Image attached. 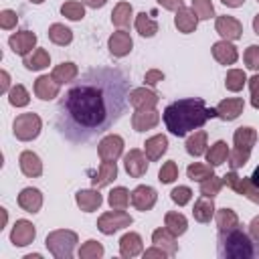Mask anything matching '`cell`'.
I'll use <instances>...</instances> for the list:
<instances>
[{"instance_id":"obj_21","label":"cell","mask_w":259,"mask_h":259,"mask_svg":"<svg viewBox=\"0 0 259 259\" xmlns=\"http://www.w3.org/2000/svg\"><path fill=\"white\" fill-rule=\"evenodd\" d=\"M75 202L83 212H93L103 204V196L99 194V188H87L75 194Z\"/></svg>"},{"instance_id":"obj_17","label":"cell","mask_w":259,"mask_h":259,"mask_svg":"<svg viewBox=\"0 0 259 259\" xmlns=\"http://www.w3.org/2000/svg\"><path fill=\"white\" fill-rule=\"evenodd\" d=\"M160 123V111L156 109H136L132 115V127L136 132H148Z\"/></svg>"},{"instance_id":"obj_18","label":"cell","mask_w":259,"mask_h":259,"mask_svg":"<svg viewBox=\"0 0 259 259\" xmlns=\"http://www.w3.org/2000/svg\"><path fill=\"white\" fill-rule=\"evenodd\" d=\"M61 91V85L53 79V75H40L36 81H34V95L42 101H51L59 95Z\"/></svg>"},{"instance_id":"obj_59","label":"cell","mask_w":259,"mask_h":259,"mask_svg":"<svg viewBox=\"0 0 259 259\" xmlns=\"http://www.w3.org/2000/svg\"><path fill=\"white\" fill-rule=\"evenodd\" d=\"M251 182H253V184L259 188V166L253 170V174H251Z\"/></svg>"},{"instance_id":"obj_40","label":"cell","mask_w":259,"mask_h":259,"mask_svg":"<svg viewBox=\"0 0 259 259\" xmlns=\"http://www.w3.org/2000/svg\"><path fill=\"white\" fill-rule=\"evenodd\" d=\"M107 202H109L111 208H127V204L132 202V192L127 188H123V186H117V188H113L109 192Z\"/></svg>"},{"instance_id":"obj_3","label":"cell","mask_w":259,"mask_h":259,"mask_svg":"<svg viewBox=\"0 0 259 259\" xmlns=\"http://www.w3.org/2000/svg\"><path fill=\"white\" fill-rule=\"evenodd\" d=\"M217 253L223 259H255L259 257V241L247 235L239 225L229 231H219Z\"/></svg>"},{"instance_id":"obj_45","label":"cell","mask_w":259,"mask_h":259,"mask_svg":"<svg viewBox=\"0 0 259 259\" xmlns=\"http://www.w3.org/2000/svg\"><path fill=\"white\" fill-rule=\"evenodd\" d=\"M79 257L81 259H99V257H103V245L99 241H95V239H89V241H85L81 245Z\"/></svg>"},{"instance_id":"obj_7","label":"cell","mask_w":259,"mask_h":259,"mask_svg":"<svg viewBox=\"0 0 259 259\" xmlns=\"http://www.w3.org/2000/svg\"><path fill=\"white\" fill-rule=\"evenodd\" d=\"M134 223V219L123 210V208H113V210H107L103 212L99 219H97V229L103 233V235H113L125 227H130Z\"/></svg>"},{"instance_id":"obj_14","label":"cell","mask_w":259,"mask_h":259,"mask_svg":"<svg viewBox=\"0 0 259 259\" xmlns=\"http://www.w3.org/2000/svg\"><path fill=\"white\" fill-rule=\"evenodd\" d=\"M130 105L136 107V109H154L160 101L158 93L148 89V87H136L130 91V97H127Z\"/></svg>"},{"instance_id":"obj_1","label":"cell","mask_w":259,"mask_h":259,"mask_svg":"<svg viewBox=\"0 0 259 259\" xmlns=\"http://www.w3.org/2000/svg\"><path fill=\"white\" fill-rule=\"evenodd\" d=\"M119 69H89L61 99L57 130L71 142H87L107 132L123 113L130 91Z\"/></svg>"},{"instance_id":"obj_42","label":"cell","mask_w":259,"mask_h":259,"mask_svg":"<svg viewBox=\"0 0 259 259\" xmlns=\"http://www.w3.org/2000/svg\"><path fill=\"white\" fill-rule=\"evenodd\" d=\"M245 83H247V75H245V71H241V69H231V71H227L225 87H227L229 91L237 93V91H241V89L245 87Z\"/></svg>"},{"instance_id":"obj_48","label":"cell","mask_w":259,"mask_h":259,"mask_svg":"<svg viewBox=\"0 0 259 259\" xmlns=\"http://www.w3.org/2000/svg\"><path fill=\"white\" fill-rule=\"evenodd\" d=\"M243 61H245L247 69L259 71V45H249L243 53Z\"/></svg>"},{"instance_id":"obj_54","label":"cell","mask_w":259,"mask_h":259,"mask_svg":"<svg viewBox=\"0 0 259 259\" xmlns=\"http://www.w3.org/2000/svg\"><path fill=\"white\" fill-rule=\"evenodd\" d=\"M158 4L166 10H178L184 6V0H158Z\"/></svg>"},{"instance_id":"obj_58","label":"cell","mask_w":259,"mask_h":259,"mask_svg":"<svg viewBox=\"0 0 259 259\" xmlns=\"http://www.w3.org/2000/svg\"><path fill=\"white\" fill-rule=\"evenodd\" d=\"M225 6H229V8H239V6H243V2L245 0H221Z\"/></svg>"},{"instance_id":"obj_44","label":"cell","mask_w":259,"mask_h":259,"mask_svg":"<svg viewBox=\"0 0 259 259\" xmlns=\"http://www.w3.org/2000/svg\"><path fill=\"white\" fill-rule=\"evenodd\" d=\"M225 186V182H223V176H210V178H206V180H202L200 182V194L202 196H208V198H214L219 192H221V188Z\"/></svg>"},{"instance_id":"obj_39","label":"cell","mask_w":259,"mask_h":259,"mask_svg":"<svg viewBox=\"0 0 259 259\" xmlns=\"http://www.w3.org/2000/svg\"><path fill=\"white\" fill-rule=\"evenodd\" d=\"M214 172H212V166L210 164H202V162H192L188 168H186V176L192 180V182H202L206 178H210Z\"/></svg>"},{"instance_id":"obj_60","label":"cell","mask_w":259,"mask_h":259,"mask_svg":"<svg viewBox=\"0 0 259 259\" xmlns=\"http://www.w3.org/2000/svg\"><path fill=\"white\" fill-rule=\"evenodd\" d=\"M253 30H255V34H259V14H255V18H253Z\"/></svg>"},{"instance_id":"obj_35","label":"cell","mask_w":259,"mask_h":259,"mask_svg":"<svg viewBox=\"0 0 259 259\" xmlns=\"http://www.w3.org/2000/svg\"><path fill=\"white\" fill-rule=\"evenodd\" d=\"M164 227H166L172 235L180 237V235L186 233V229H188V221H186V217H184L182 212H174V210H170V212L164 214Z\"/></svg>"},{"instance_id":"obj_24","label":"cell","mask_w":259,"mask_h":259,"mask_svg":"<svg viewBox=\"0 0 259 259\" xmlns=\"http://www.w3.org/2000/svg\"><path fill=\"white\" fill-rule=\"evenodd\" d=\"M140 253H144V243H142V237L134 231L125 233L121 239H119V255L125 257V259H132V257H138Z\"/></svg>"},{"instance_id":"obj_2","label":"cell","mask_w":259,"mask_h":259,"mask_svg":"<svg viewBox=\"0 0 259 259\" xmlns=\"http://www.w3.org/2000/svg\"><path fill=\"white\" fill-rule=\"evenodd\" d=\"M164 123L166 130L178 138L186 136L188 132H194L198 127H202L208 119L217 117V107H206L202 97H186V99H178L174 103H170L164 113Z\"/></svg>"},{"instance_id":"obj_8","label":"cell","mask_w":259,"mask_h":259,"mask_svg":"<svg viewBox=\"0 0 259 259\" xmlns=\"http://www.w3.org/2000/svg\"><path fill=\"white\" fill-rule=\"evenodd\" d=\"M223 182H225L231 190H235L237 194L247 196L251 202L259 204V188L251 182V178H243V176H239L235 170H231V172H227V174L223 176Z\"/></svg>"},{"instance_id":"obj_5","label":"cell","mask_w":259,"mask_h":259,"mask_svg":"<svg viewBox=\"0 0 259 259\" xmlns=\"http://www.w3.org/2000/svg\"><path fill=\"white\" fill-rule=\"evenodd\" d=\"M79 243V237L75 231H69V229H57V231H51L45 239V245L49 249V253L57 259H71L73 257V251Z\"/></svg>"},{"instance_id":"obj_43","label":"cell","mask_w":259,"mask_h":259,"mask_svg":"<svg viewBox=\"0 0 259 259\" xmlns=\"http://www.w3.org/2000/svg\"><path fill=\"white\" fill-rule=\"evenodd\" d=\"M61 14L69 20H83L85 18V4L83 2H77V0H69L61 6Z\"/></svg>"},{"instance_id":"obj_55","label":"cell","mask_w":259,"mask_h":259,"mask_svg":"<svg viewBox=\"0 0 259 259\" xmlns=\"http://www.w3.org/2000/svg\"><path fill=\"white\" fill-rule=\"evenodd\" d=\"M249 235H251L255 241H259V214L253 217V221L249 223Z\"/></svg>"},{"instance_id":"obj_62","label":"cell","mask_w":259,"mask_h":259,"mask_svg":"<svg viewBox=\"0 0 259 259\" xmlns=\"http://www.w3.org/2000/svg\"><path fill=\"white\" fill-rule=\"evenodd\" d=\"M257 2H259V0H257Z\"/></svg>"},{"instance_id":"obj_46","label":"cell","mask_w":259,"mask_h":259,"mask_svg":"<svg viewBox=\"0 0 259 259\" xmlns=\"http://www.w3.org/2000/svg\"><path fill=\"white\" fill-rule=\"evenodd\" d=\"M192 10L198 16V20H208L214 16V6L210 0H192Z\"/></svg>"},{"instance_id":"obj_6","label":"cell","mask_w":259,"mask_h":259,"mask_svg":"<svg viewBox=\"0 0 259 259\" xmlns=\"http://www.w3.org/2000/svg\"><path fill=\"white\" fill-rule=\"evenodd\" d=\"M40 130H42V121H40V117H38L36 113H32V111L16 115V119H14V123H12V132H14L16 140H20V142H30V140H34V138L40 134Z\"/></svg>"},{"instance_id":"obj_13","label":"cell","mask_w":259,"mask_h":259,"mask_svg":"<svg viewBox=\"0 0 259 259\" xmlns=\"http://www.w3.org/2000/svg\"><path fill=\"white\" fill-rule=\"evenodd\" d=\"M8 45H10V49H12L16 55L26 57V55H30V53L34 51V47H36V34L30 32V30H18V32L10 34Z\"/></svg>"},{"instance_id":"obj_56","label":"cell","mask_w":259,"mask_h":259,"mask_svg":"<svg viewBox=\"0 0 259 259\" xmlns=\"http://www.w3.org/2000/svg\"><path fill=\"white\" fill-rule=\"evenodd\" d=\"M0 93H8L10 91V75L6 73V71H2L0 73Z\"/></svg>"},{"instance_id":"obj_30","label":"cell","mask_w":259,"mask_h":259,"mask_svg":"<svg viewBox=\"0 0 259 259\" xmlns=\"http://www.w3.org/2000/svg\"><path fill=\"white\" fill-rule=\"evenodd\" d=\"M214 212H217V208H214L212 198L200 194V198L194 202V208H192L194 221H198V223H210V219L214 217Z\"/></svg>"},{"instance_id":"obj_22","label":"cell","mask_w":259,"mask_h":259,"mask_svg":"<svg viewBox=\"0 0 259 259\" xmlns=\"http://www.w3.org/2000/svg\"><path fill=\"white\" fill-rule=\"evenodd\" d=\"M212 57L217 63L221 65H235L237 59H239V53H237V47L231 42V40H219L212 45Z\"/></svg>"},{"instance_id":"obj_52","label":"cell","mask_w":259,"mask_h":259,"mask_svg":"<svg viewBox=\"0 0 259 259\" xmlns=\"http://www.w3.org/2000/svg\"><path fill=\"white\" fill-rule=\"evenodd\" d=\"M160 81H164V73H162L160 69H150V71H146V75H144V83H146V85L154 87V85H158Z\"/></svg>"},{"instance_id":"obj_27","label":"cell","mask_w":259,"mask_h":259,"mask_svg":"<svg viewBox=\"0 0 259 259\" xmlns=\"http://www.w3.org/2000/svg\"><path fill=\"white\" fill-rule=\"evenodd\" d=\"M166 150H168V138L164 134H156V136L148 138L146 144H144V152H146L150 162L160 160L166 154Z\"/></svg>"},{"instance_id":"obj_28","label":"cell","mask_w":259,"mask_h":259,"mask_svg":"<svg viewBox=\"0 0 259 259\" xmlns=\"http://www.w3.org/2000/svg\"><path fill=\"white\" fill-rule=\"evenodd\" d=\"M115 178H117V164L115 162H101L99 170L91 178V184H93V188H103V186H109Z\"/></svg>"},{"instance_id":"obj_20","label":"cell","mask_w":259,"mask_h":259,"mask_svg":"<svg viewBox=\"0 0 259 259\" xmlns=\"http://www.w3.org/2000/svg\"><path fill=\"white\" fill-rule=\"evenodd\" d=\"M18 166H20V172L28 178H38L42 174V162H40L38 154H34L32 150H24L20 154Z\"/></svg>"},{"instance_id":"obj_33","label":"cell","mask_w":259,"mask_h":259,"mask_svg":"<svg viewBox=\"0 0 259 259\" xmlns=\"http://www.w3.org/2000/svg\"><path fill=\"white\" fill-rule=\"evenodd\" d=\"M229 154H231V150H229V146H227V142L225 140H219V142H214L208 150H206V162L214 168V166H221V164H225L227 160H229Z\"/></svg>"},{"instance_id":"obj_41","label":"cell","mask_w":259,"mask_h":259,"mask_svg":"<svg viewBox=\"0 0 259 259\" xmlns=\"http://www.w3.org/2000/svg\"><path fill=\"white\" fill-rule=\"evenodd\" d=\"M8 103L12 107H26L30 103V95H28L26 87L20 85V83H16L14 87H10V91H8Z\"/></svg>"},{"instance_id":"obj_23","label":"cell","mask_w":259,"mask_h":259,"mask_svg":"<svg viewBox=\"0 0 259 259\" xmlns=\"http://www.w3.org/2000/svg\"><path fill=\"white\" fill-rule=\"evenodd\" d=\"M18 206L24 210V212H38L40 206H42V194L38 188H22L20 194H18Z\"/></svg>"},{"instance_id":"obj_10","label":"cell","mask_w":259,"mask_h":259,"mask_svg":"<svg viewBox=\"0 0 259 259\" xmlns=\"http://www.w3.org/2000/svg\"><path fill=\"white\" fill-rule=\"evenodd\" d=\"M148 156L142 152V150H138V148H134V150H130L125 156H123V168H125V172L132 176V178H142L146 172H148Z\"/></svg>"},{"instance_id":"obj_31","label":"cell","mask_w":259,"mask_h":259,"mask_svg":"<svg viewBox=\"0 0 259 259\" xmlns=\"http://www.w3.org/2000/svg\"><path fill=\"white\" fill-rule=\"evenodd\" d=\"M51 75H53V79H55L59 85H67V83H71V81L77 79L79 67H77L75 63H71V61H63L61 65H57V67L53 69Z\"/></svg>"},{"instance_id":"obj_32","label":"cell","mask_w":259,"mask_h":259,"mask_svg":"<svg viewBox=\"0 0 259 259\" xmlns=\"http://www.w3.org/2000/svg\"><path fill=\"white\" fill-rule=\"evenodd\" d=\"M22 65L28 69V71H42L51 65V55L45 51V49H34L30 55L24 57Z\"/></svg>"},{"instance_id":"obj_16","label":"cell","mask_w":259,"mask_h":259,"mask_svg":"<svg viewBox=\"0 0 259 259\" xmlns=\"http://www.w3.org/2000/svg\"><path fill=\"white\" fill-rule=\"evenodd\" d=\"M107 49H109V53L113 55V57H125V55H130L132 53V49H134V40H132V36H130V32L127 30H123V28H119V30H115L111 36H109V40H107Z\"/></svg>"},{"instance_id":"obj_57","label":"cell","mask_w":259,"mask_h":259,"mask_svg":"<svg viewBox=\"0 0 259 259\" xmlns=\"http://www.w3.org/2000/svg\"><path fill=\"white\" fill-rule=\"evenodd\" d=\"M83 4L89 6V8H101V6L107 4V0H83Z\"/></svg>"},{"instance_id":"obj_51","label":"cell","mask_w":259,"mask_h":259,"mask_svg":"<svg viewBox=\"0 0 259 259\" xmlns=\"http://www.w3.org/2000/svg\"><path fill=\"white\" fill-rule=\"evenodd\" d=\"M247 81H249V91H251V105L259 109V73H255Z\"/></svg>"},{"instance_id":"obj_19","label":"cell","mask_w":259,"mask_h":259,"mask_svg":"<svg viewBox=\"0 0 259 259\" xmlns=\"http://www.w3.org/2000/svg\"><path fill=\"white\" fill-rule=\"evenodd\" d=\"M243 109H245V101L241 97H229L217 105V117L225 121H233L243 113Z\"/></svg>"},{"instance_id":"obj_9","label":"cell","mask_w":259,"mask_h":259,"mask_svg":"<svg viewBox=\"0 0 259 259\" xmlns=\"http://www.w3.org/2000/svg\"><path fill=\"white\" fill-rule=\"evenodd\" d=\"M97 154L101 162H115L123 154V138L117 134H107L97 144Z\"/></svg>"},{"instance_id":"obj_26","label":"cell","mask_w":259,"mask_h":259,"mask_svg":"<svg viewBox=\"0 0 259 259\" xmlns=\"http://www.w3.org/2000/svg\"><path fill=\"white\" fill-rule=\"evenodd\" d=\"M174 24H176V28H178L180 32L190 34V32H194V30H196V26H198V16L194 14V10H192V8L182 6V8H178V10H176Z\"/></svg>"},{"instance_id":"obj_25","label":"cell","mask_w":259,"mask_h":259,"mask_svg":"<svg viewBox=\"0 0 259 259\" xmlns=\"http://www.w3.org/2000/svg\"><path fill=\"white\" fill-rule=\"evenodd\" d=\"M152 243L158 245L160 249H164L168 253V257H174L178 253V243H176V235H172L166 227H160L152 233Z\"/></svg>"},{"instance_id":"obj_53","label":"cell","mask_w":259,"mask_h":259,"mask_svg":"<svg viewBox=\"0 0 259 259\" xmlns=\"http://www.w3.org/2000/svg\"><path fill=\"white\" fill-rule=\"evenodd\" d=\"M150 257H168V253L164 251V249H160L158 245H154V247H150V249H146L144 251V259H150Z\"/></svg>"},{"instance_id":"obj_47","label":"cell","mask_w":259,"mask_h":259,"mask_svg":"<svg viewBox=\"0 0 259 259\" xmlns=\"http://www.w3.org/2000/svg\"><path fill=\"white\" fill-rule=\"evenodd\" d=\"M178 178V166H176V162H164L162 164V168H160V172H158V180L162 182V184H172L174 180Z\"/></svg>"},{"instance_id":"obj_15","label":"cell","mask_w":259,"mask_h":259,"mask_svg":"<svg viewBox=\"0 0 259 259\" xmlns=\"http://www.w3.org/2000/svg\"><path fill=\"white\" fill-rule=\"evenodd\" d=\"M158 200V192L152 188V186H146V184H140L132 190V204L136 210L140 212H146L150 210Z\"/></svg>"},{"instance_id":"obj_29","label":"cell","mask_w":259,"mask_h":259,"mask_svg":"<svg viewBox=\"0 0 259 259\" xmlns=\"http://www.w3.org/2000/svg\"><path fill=\"white\" fill-rule=\"evenodd\" d=\"M206 140H208V136H206V132L204 130H194L188 138H186V152L190 154V156H194V158H198V156H202V154H206Z\"/></svg>"},{"instance_id":"obj_34","label":"cell","mask_w":259,"mask_h":259,"mask_svg":"<svg viewBox=\"0 0 259 259\" xmlns=\"http://www.w3.org/2000/svg\"><path fill=\"white\" fill-rule=\"evenodd\" d=\"M132 16H134L132 4L130 2H117L115 8H113V12H111V22L117 28H125V26H130Z\"/></svg>"},{"instance_id":"obj_38","label":"cell","mask_w":259,"mask_h":259,"mask_svg":"<svg viewBox=\"0 0 259 259\" xmlns=\"http://www.w3.org/2000/svg\"><path fill=\"white\" fill-rule=\"evenodd\" d=\"M136 30L142 34V36H146V38H150V36H154L156 32H158V22L154 20V18H150L146 12H140L138 16H136Z\"/></svg>"},{"instance_id":"obj_12","label":"cell","mask_w":259,"mask_h":259,"mask_svg":"<svg viewBox=\"0 0 259 259\" xmlns=\"http://www.w3.org/2000/svg\"><path fill=\"white\" fill-rule=\"evenodd\" d=\"M34 237H36V229L26 219H18L10 231V241L14 247H26L34 241Z\"/></svg>"},{"instance_id":"obj_11","label":"cell","mask_w":259,"mask_h":259,"mask_svg":"<svg viewBox=\"0 0 259 259\" xmlns=\"http://www.w3.org/2000/svg\"><path fill=\"white\" fill-rule=\"evenodd\" d=\"M214 28L217 32L225 38V40H239L243 36V24L235 18V16H229V14H223V16H217L214 20Z\"/></svg>"},{"instance_id":"obj_4","label":"cell","mask_w":259,"mask_h":259,"mask_svg":"<svg viewBox=\"0 0 259 259\" xmlns=\"http://www.w3.org/2000/svg\"><path fill=\"white\" fill-rule=\"evenodd\" d=\"M255 142H257V132L251 125H241L235 130V134H233V146L235 148L229 154V166L233 170H237L249 162V156H251Z\"/></svg>"},{"instance_id":"obj_36","label":"cell","mask_w":259,"mask_h":259,"mask_svg":"<svg viewBox=\"0 0 259 259\" xmlns=\"http://www.w3.org/2000/svg\"><path fill=\"white\" fill-rule=\"evenodd\" d=\"M49 38H51V42H55L59 47H67L73 40V30L61 22H55L49 26Z\"/></svg>"},{"instance_id":"obj_50","label":"cell","mask_w":259,"mask_h":259,"mask_svg":"<svg viewBox=\"0 0 259 259\" xmlns=\"http://www.w3.org/2000/svg\"><path fill=\"white\" fill-rule=\"evenodd\" d=\"M18 24V16H16V12L14 10H2L0 12V26L4 28V30H10V28H14Z\"/></svg>"},{"instance_id":"obj_37","label":"cell","mask_w":259,"mask_h":259,"mask_svg":"<svg viewBox=\"0 0 259 259\" xmlns=\"http://www.w3.org/2000/svg\"><path fill=\"white\" fill-rule=\"evenodd\" d=\"M217 227H219V231H229V229H235V227H239V217H237V212L233 210V208H219L217 212Z\"/></svg>"},{"instance_id":"obj_49","label":"cell","mask_w":259,"mask_h":259,"mask_svg":"<svg viewBox=\"0 0 259 259\" xmlns=\"http://www.w3.org/2000/svg\"><path fill=\"white\" fill-rule=\"evenodd\" d=\"M170 198H172L178 206H184V204L190 202V198H192V190H190L188 186H176V188L170 192Z\"/></svg>"},{"instance_id":"obj_61","label":"cell","mask_w":259,"mask_h":259,"mask_svg":"<svg viewBox=\"0 0 259 259\" xmlns=\"http://www.w3.org/2000/svg\"><path fill=\"white\" fill-rule=\"evenodd\" d=\"M28 2H32V4H42L45 0H28Z\"/></svg>"}]
</instances>
